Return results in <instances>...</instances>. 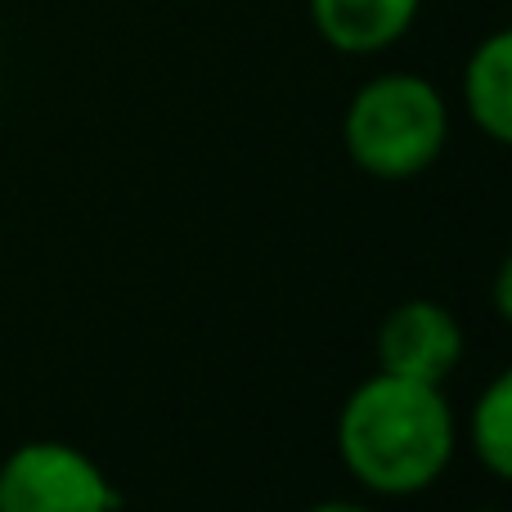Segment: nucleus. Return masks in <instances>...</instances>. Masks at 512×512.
<instances>
[{
  "label": "nucleus",
  "mask_w": 512,
  "mask_h": 512,
  "mask_svg": "<svg viewBox=\"0 0 512 512\" xmlns=\"http://www.w3.org/2000/svg\"><path fill=\"white\" fill-rule=\"evenodd\" d=\"M454 409L441 387L373 373L337 414V454L373 495H423L454 459Z\"/></svg>",
  "instance_id": "obj_1"
},
{
  "label": "nucleus",
  "mask_w": 512,
  "mask_h": 512,
  "mask_svg": "<svg viewBox=\"0 0 512 512\" xmlns=\"http://www.w3.org/2000/svg\"><path fill=\"white\" fill-rule=\"evenodd\" d=\"M450 140V104L418 72H378L351 95L342 144L373 180H414Z\"/></svg>",
  "instance_id": "obj_2"
},
{
  "label": "nucleus",
  "mask_w": 512,
  "mask_h": 512,
  "mask_svg": "<svg viewBox=\"0 0 512 512\" xmlns=\"http://www.w3.org/2000/svg\"><path fill=\"white\" fill-rule=\"evenodd\" d=\"M463 360V328L441 301H400L378 328V373L441 387Z\"/></svg>",
  "instance_id": "obj_4"
},
{
  "label": "nucleus",
  "mask_w": 512,
  "mask_h": 512,
  "mask_svg": "<svg viewBox=\"0 0 512 512\" xmlns=\"http://www.w3.org/2000/svg\"><path fill=\"white\" fill-rule=\"evenodd\" d=\"M122 495L86 450L27 441L0 463V512H117Z\"/></svg>",
  "instance_id": "obj_3"
},
{
  "label": "nucleus",
  "mask_w": 512,
  "mask_h": 512,
  "mask_svg": "<svg viewBox=\"0 0 512 512\" xmlns=\"http://www.w3.org/2000/svg\"><path fill=\"white\" fill-rule=\"evenodd\" d=\"M306 512H373V508L355 504V499H324V504H310Z\"/></svg>",
  "instance_id": "obj_8"
},
{
  "label": "nucleus",
  "mask_w": 512,
  "mask_h": 512,
  "mask_svg": "<svg viewBox=\"0 0 512 512\" xmlns=\"http://www.w3.org/2000/svg\"><path fill=\"white\" fill-rule=\"evenodd\" d=\"M468 436L481 468L495 481L512 477V373H495L477 396L468 418Z\"/></svg>",
  "instance_id": "obj_7"
},
{
  "label": "nucleus",
  "mask_w": 512,
  "mask_h": 512,
  "mask_svg": "<svg viewBox=\"0 0 512 512\" xmlns=\"http://www.w3.org/2000/svg\"><path fill=\"white\" fill-rule=\"evenodd\" d=\"M423 0H310L319 41L337 54H382L405 41Z\"/></svg>",
  "instance_id": "obj_5"
},
{
  "label": "nucleus",
  "mask_w": 512,
  "mask_h": 512,
  "mask_svg": "<svg viewBox=\"0 0 512 512\" xmlns=\"http://www.w3.org/2000/svg\"><path fill=\"white\" fill-rule=\"evenodd\" d=\"M463 108L495 144L512 140V32H490L463 63Z\"/></svg>",
  "instance_id": "obj_6"
},
{
  "label": "nucleus",
  "mask_w": 512,
  "mask_h": 512,
  "mask_svg": "<svg viewBox=\"0 0 512 512\" xmlns=\"http://www.w3.org/2000/svg\"><path fill=\"white\" fill-rule=\"evenodd\" d=\"M486 512H495V508H486Z\"/></svg>",
  "instance_id": "obj_9"
}]
</instances>
